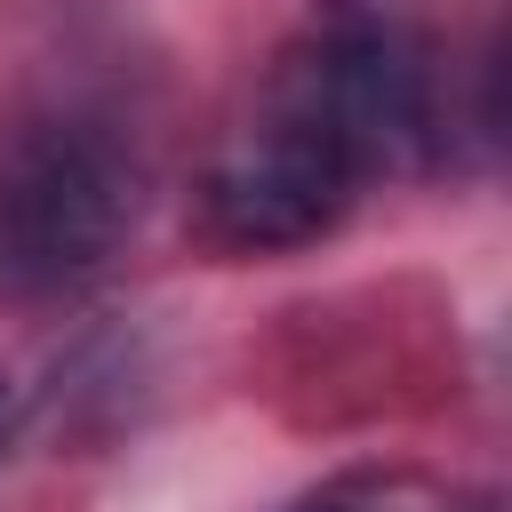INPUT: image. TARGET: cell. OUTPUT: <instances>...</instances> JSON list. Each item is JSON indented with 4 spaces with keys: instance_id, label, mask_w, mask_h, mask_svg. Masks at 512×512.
<instances>
[{
    "instance_id": "obj_1",
    "label": "cell",
    "mask_w": 512,
    "mask_h": 512,
    "mask_svg": "<svg viewBox=\"0 0 512 512\" xmlns=\"http://www.w3.org/2000/svg\"><path fill=\"white\" fill-rule=\"evenodd\" d=\"M136 224V168L96 128H24L0 144V296L72 288Z\"/></svg>"
},
{
    "instance_id": "obj_2",
    "label": "cell",
    "mask_w": 512,
    "mask_h": 512,
    "mask_svg": "<svg viewBox=\"0 0 512 512\" xmlns=\"http://www.w3.org/2000/svg\"><path fill=\"white\" fill-rule=\"evenodd\" d=\"M280 112H296L304 128H320L360 176L376 168H408L432 136V88H424V64L384 40V32H336L320 40L296 72H288V96Z\"/></svg>"
},
{
    "instance_id": "obj_3",
    "label": "cell",
    "mask_w": 512,
    "mask_h": 512,
    "mask_svg": "<svg viewBox=\"0 0 512 512\" xmlns=\"http://www.w3.org/2000/svg\"><path fill=\"white\" fill-rule=\"evenodd\" d=\"M352 192H360V168L296 112H272L208 176V232L224 248H304L352 208Z\"/></svg>"
},
{
    "instance_id": "obj_4",
    "label": "cell",
    "mask_w": 512,
    "mask_h": 512,
    "mask_svg": "<svg viewBox=\"0 0 512 512\" xmlns=\"http://www.w3.org/2000/svg\"><path fill=\"white\" fill-rule=\"evenodd\" d=\"M8 440H16V384L0 376V456H8Z\"/></svg>"
}]
</instances>
